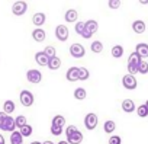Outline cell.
Returning a JSON list of instances; mask_svg holds the SVG:
<instances>
[{"label":"cell","mask_w":148,"mask_h":144,"mask_svg":"<svg viewBox=\"0 0 148 144\" xmlns=\"http://www.w3.org/2000/svg\"><path fill=\"white\" fill-rule=\"evenodd\" d=\"M65 135H67V141L70 144H80L83 141V134H82V131L77 130L76 125H68L65 128Z\"/></svg>","instance_id":"1"},{"label":"cell","mask_w":148,"mask_h":144,"mask_svg":"<svg viewBox=\"0 0 148 144\" xmlns=\"http://www.w3.org/2000/svg\"><path fill=\"white\" fill-rule=\"evenodd\" d=\"M97 29H99V23L96 21H92V19L90 21H86V28H84L82 37L86 38V39H89V38H92V35H95L97 32Z\"/></svg>","instance_id":"2"},{"label":"cell","mask_w":148,"mask_h":144,"mask_svg":"<svg viewBox=\"0 0 148 144\" xmlns=\"http://www.w3.org/2000/svg\"><path fill=\"white\" fill-rule=\"evenodd\" d=\"M97 122H99V119H97V115L96 114H87L86 116H84V127L89 130V131H93L96 127H97Z\"/></svg>","instance_id":"3"},{"label":"cell","mask_w":148,"mask_h":144,"mask_svg":"<svg viewBox=\"0 0 148 144\" xmlns=\"http://www.w3.org/2000/svg\"><path fill=\"white\" fill-rule=\"evenodd\" d=\"M19 99H21V103L23 106H26V108H29V106L34 105V95L29 90H22L21 95H19Z\"/></svg>","instance_id":"4"},{"label":"cell","mask_w":148,"mask_h":144,"mask_svg":"<svg viewBox=\"0 0 148 144\" xmlns=\"http://www.w3.org/2000/svg\"><path fill=\"white\" fill-rule=\"evenodd\" d=\"M26 79H28V82H31L34 85H38L42 80V73L39 70L31 68V70H28V73H26Z\"/></svg>","instance_id":"5"},{"label":"cell","mask_w":148,"mask_h":144,"mask_svg":"<svg viewBox=\"0 0 148 144\" xmlns=\"http://www.w3.org/2000/svg\"><path fill=\"white\" fill-rule=\"evenodd\" d=\"M122 85H123L125 89H128V90H134V89L136 88L138 82H136L135 76H132V74H126V76L122 77Z\"/></svg>","instance_id":"6"},{"label":"cell","mask_w":148,"mask_h":144,"mask_svg":"<svg viewBox=\"0 0 148 144\" xmlns=\"http://www.w3.org/2000/svg\"><path fill=\"white\" fill-rule=\"evenodd\" d=\"M70 54H71L74 58H82V57H84L86 50H84V47H83L82 44H73V45L70 47Z\"/></svg>","instance_id":"7"},{"label":"cell","mask_w":148,"mask_h":144,"mask_svg":"<svg viewBox=\"0 0 148 144\" xmlns=\"http://www.w3.org/2000/svg\"><path fill=\"white\" fill-rule=\"evenodd\" d=\"M55 35H57V39L58 41H61V42H64V41H67L68 39V28L65 26V25H58L57 28H55Z\"/></svg>","instance_id":"8"},{"label":"cell","mask_w":148,"mask_h":144,"mask_svg":"<svg viewBox=\"0 0 148 144\" xmlns=\"http://www.w3.org/2000/svg\"><path fill=\"white\" fill-rule=\"evenodd\" d=\"M28 10V5L25 2H15L12 5V12L16 15V16H22L25 12Z\"/></svg>","instance_id":"9"},{"label":"cell","mask_w":148,"mask_h":144,"mask_svg":"<svg viewBox=\"0 0 148 144\" xmlns=\"http://www.w3.org/2000/svg\"><path fill=\"white\" fill-rule=\"evenodd\" d=\"M79 67H70L68 70H67V73H65V77H67V80L68 82H77V80H80V77H79Z\"/></svg>","instance_id":"10"},{"label":"cell","mask_w":148,"mask_h":144,"mask_svg":"<svg viewBox=\"0 0 148 144\" xmlns=\"http://www.w3.org/2000/svg\"><path fill=\"white\" fill-rule=\"evenodd\" d=\"M15 128H16V121H15V118H12L10 115H8V116H6V121H5V127H3V131L15 132Z\"/></svg>","instance_id":"11"},{"label":"cell","mask_w":148,"mask_h":144,"mask_svg":"<svg viewBox=\"0 0 148 144\" xmlns=\"http://www.w3.org/2000/svg\"><path fill=\"white\" fill-rule=\"evenodd\" d=\"M45 19H47V16H45V13H42V12H38V13H35V15L32 16V22H34V25L38 26V28L45 23Z\"/></svg>","instance_id":"12"},{"label":"cell","mask_w":148,"mask_h":144,"mask_svg":"<svg viewBox=\"0 0 148 144\" xmlns=\"http://www.w3.org/2000/svg\"><path fill=\"white\" fill-rule=\"evenodd\" d=\"M35 61H36L39 65H48L49 57H48L44 51H41V52H36V54H35Z\"/></svg>","instance_id":"13"},{"label":"cell","mask_w":148,"mask_h":144,"mask_svg":"<svg viewBox=\"0 0 148 144\" xmlns=\"http://www.w3.org/2000/svg\"><path fill=\"white\" fill-rule=\"evenodd\" d=\"M135 52H138V55H139L141 58L148 57V44H145V42H139V44L136 45V48H135Z\"/></svg>","instance_id":"14"},{"label":"cell","mask_w":148,"mask_h":144,"mask_svg":"<svg viewBox=\"0 0 148 144\" xmlns=\"http://www.w3.org/2000/svg\"><path fill=\"white\" fill-rule=\"evenodd\" d=\"M77 18H79V13H77L76 9H70V10H67L65 15H64V19H65L68 23H70V22H76Z\"/></svg>","instance_id":"15"},{"label":"cell","mask_w":148,"mask_h":144,"mask_svg":"<svg viewBox=\"0 0 148 144\" xmlns=\"http://www.w3.org/2000/svg\"><path fill=\"white\" fill-rule=\"evenodd\" d=\"M132 29L135 34H144L145 32V22L144 21H135L132 23Z\"/></svg>","instance_id":"16"},{"label":"cell","mask_w":148,"mask_h":144,"mask_svg":"<svg viewBox=\"0 0 148 144\" xmlns=\"http://www.w3.org/2000/svg\"><path fill=\"white\" fill-rule=\"evenodd\" d=\"M45 31L44 29H34V32H32V38L36 41V42H42V41H45Z\"/></svg>","instance_id":"17"},{"label":"cell","mask_w":148,"mask_h":144,"mask_svg":"<svg viewBox=\"0 0 148 144\" xmlns=\"http://www.w3.org/2000/svg\"><path fill=\"white\" fill-rule=\"evenodd\" d=\"M122 111H125L126 114L134 112V111H135V103H134V101H131V99H125V101L122 102Z\"/></svg>","instance_id":"18"},{"label":"cell","mask_w":148,"mask_h":144,"mask_svg":"<svg viewBox=\"0 0 148 144\" xmlns=\"http://www.w3.org/2000/svg\"><path fill=\"white\" fill-rule=\"evenodd\" d=\"M23 143V135L21 131H15L10 134V144H22Z\"/></svg>","instance_id":"19"},{"label":"cell","mask_w":148,"mask_h":144,"mask_svg":"<svg viewBox=\"0 0 148 144\" xmlns=\"http://www.w3.org/2000/svg\"><path fill=\"white\" fill-rule=\"evenodd\" d=\"M15 109H16V106H15V102H13V101H6V102L3 103V112H5V114L10 115L12 112H15Z\"/></svg>","instance_id":"20"},{"label":"cell","mask_w":148,"mask_h":144,"mask_svg":"<svg viewBox=\"0 0 148 144\" xmlns=\"http://www.w3.org/2000/svg\"><path fill=\"white\" fill-rule=\"evenodd\" d=\"M87 96V92L84 88H77L76 90H74V98H76L77 101H84Z\"/></svg>","instance_id":"21"},{"label":"cell","mask_w":148,"mask_h":144,"mask_svg":"<svg viewBox=\"0 0 148 144\" xmlns=\"http://www.w3.org/2000/svg\"><path fill=\"white\" fill-rule=\"evenodd\" d=\"M61 67V60L58 57H52L49 58V63H48V68L49 70H58Z\"/></svg>","instance_id":"22"},{"label":"cell","mask_w":148,"mask_h":144,"mask_svg":"<svg viewBox=\"0 0 148 144\" xmlns=\"http://www.w3.org/2000/svg\"><path fill=\"white\" fill-rule=\"evenodd\" d=\"M142 61V58L138 55V52H132L128 58V64H134V65H139Z\"/></svg>","instance_id":"23"},{"label":"cell","mask_w":148,"mask_h":144,"mask_svg":"<svg viewBox=\"0 0 148 144\" xmlns=\"http://www.w3.org/2000/svg\"><path fill=\"white\" fill-rule=\"evenodd\" d=\"M103 130H105L106 134H112V132H115V130H116V124H115L113 121H106L105 125H103Z\"/></svg>","instance_id":"24"},{"label":"cell","mask_w":148,"mask_h":144,"mask_svg":"<svg viewBox=\"0 0 148 144\" xmlns=\"http://www.w3.org/2000/svg\"><path fill=\"white\" fill-rule=\"evenodd\" d=\"M90 50H92V52L99 54V52H102V51H103V44H102L100 41H93V42H92V45H90Z\"/></svg>","instance_id":"25"},{"label":"cell","mask_w":148,"mask_h":144,"mask_svg":"<svg viewBox=\"0 0 148 144\" xmlns=\"http://www.w3.org/2000/svg\"><path fill=\"white\" fill-rule=\"evenodd\" d=\"M51 125H55V127H64L65 125V118L62 115H55L52 118V124Z\"/></svg>","instance_id":"26"},{"label":"cell","mask_w":148,"mask_h":144,"mask_svg":"<svg viewBox=\"0 0 148 144\" xmlns=\"http://www.w3.org/2000/svg\"><path fill=\"white\" fill-rule=\"evenodd\" d=\"M112 55H113L115 58H121V57L123 55V47H122V45H115V47L112 48Z\"/></svg>","instance_id":"27"},{"label":"cell","mask_w":148,"mask_h":144,"mask_svg":"<svg viewBox=\"0 0 148 144\" xmlns=\"http://www.w3.org/2000/svg\"><path fill=\"white\" fill-rule=\"evenodd\" d=\"M19 131H21V134H22L23 137H29V135H32V131H34V128H32L29 124H26V125H25V127H22Z\"/></svg>","instance_id":"28"},{"label":"cell","mask_w":148,"mask_h":144,"mask_svg":"<svg viewBox=\"0 0 148 144\" xmlns=\"http://www.w3.org/2000/svg\"><path fill=\"white\" fill-rule=\"evenodd\" d=\"M89 76H90L89 70H87L86 67H80V70H79V77H80V80H87Z\"/></svg>","instance_id":"29"},{"label":"cell","mask_w":148,"mask_h":144,"mask_svg":"<svg viewBox=\"0 0 148 144\" xmlns=\"http://www.w3.org/2000/svg\"><path fill=\"white\" fill-rule=\"evenodd\" d=\"M15 121H16V127L21 130L22 127H25L26 125V116H23V115H19V116H16L15 118Z\"/></svg>","instance_id":"30"},{"label":"cell","mask_w":148,"mask_h":144,"mask_svg":"<svg viewBox=\"0 0 148 144\" xmlns=\"http://www.w3.org/2000/svg\"><path fill=\"white\" fill-rule=\"evenodd\" d=\"M136 112H138V116L145 118V116L148 115V108L145 106V103H144V105H139V106H138V109H136Z\"/></svg>","instance_id":"31"},{"label":"cell","mask_w":148,"mask_h":144,"mask_svg":"<svg viewBox=\"0 0 148 144\" xmlns=\"http://www.w3.org/2000/svg\"><path fill=\"white\" fill-rule=\"evenodd\" d=\"M138 73H141V74H147L148 73V63L147 61H141V64L138 65Z\"/></svg>","instance_id":"32"},{"label":"cell","mask_w":148,"mask_h":144,"mask_svg":"<svg viewBox=\"0 0 148 144\" xmlns=\"http://www.w3.org/2000/svg\"><path fill=\"white\" fill-rule=\"evenodd\" d=\"M44 52H45V54H47L49 58H52V57H57V55H55V48H54L52 45H49V47H45Z\"/></svg>","instance_id":"33"},{"label":"cell","mask_w":148,"mask_h":144,"mask_svg":"<svg viewBox=\"0 0 148 144\" xmlns=\"http://www.w3.org/2000/svg\"><path fill=\"white\" fill-rule=\"evenodd\" d=\"M84 28H86V22H77V23H76V32H77L79 35L83 34Z\"/></svg>","instance_id":"34"},{"label":"cell","mask_w":148,"mask_h":144,"mask_svg":"<svg viewBox=\"0 0 148 144\" xmlns=\"http://www.w3.org/2000/svg\"><path fill=\"white\" fill-rule=\"evenodd\" d=\"M51 134H52V135H61V134H62V127L51 125Z\"/></svg>","instance_id":"35"},{"label":"cell","mask_w":148,"mask_h":144,"mask_svg":"<svg viewBox=\"0 0 148 144\" xmlns=\"http://www.w3.org/2000/svg\"><path fill=\"white\" fill-rule=\"evenodd\" d=\"M138 73V65H134V64H128V74H136Z\"/></svg>","instance_id":"36"},{"label":"cell","mask_w":148,"mask_h":144,"mask_svg":"<svg viewBox=\"0 0 148 144\" xmlns=\"http://www.w3.org/2000/svg\"><path fill=\"white\" fill-rule=\"evenodd\" d=\"M109 144H121L122 143V140H121V137L119 135H112L110 138H109V141H108Z\"/></svg>","instance_id":"37"},{"label":"cell","mask_w":148,"mask_h":144,"mask_svg":"<svg viewBox=\"0 0 148 144\" xmlns=\"http://www.w3.org/2000/svg\"><path fill=\"white\" fill-rule=\"evenodd\" d=\"M108 5H109L110 9H118V8L121 6V2H119V0H109Z\"/></svg>","instance_id":"38"},{"label":"cell","mask_w":148,"mask_h":144,"mask_svg":"<svg viewBox=\"0 0 148 144\" xmlns=\"http://www.w3.org/2000/svg\"><path fill=\"white\" fill-rule=\"evenodd\" d=\"M6 116H8V114H5L3 111L0 112V130H3V127H5V121H6Z\"/></svg>","instance_id":"39"},{"label":"cell","mask_w":148,"mask_h":144,"mask_svg":"<svg viewBox=\"0 0 148 144\" xmlns=\"http://www.w3.org/2000/svg\"><path fill=\"white\" fill-rule=\"evenodd\" d=\"M0 144H5V137L0 134Z\"/></svg>","instance_id":"40"},{"label":"cell","mask_w":148,"mask_h":144,"mask_svg":"<svg viewBox=\"0 0 148 144\" xmlns=\"http://www.w3.org/2000/svg\"><path fill=\"white\" fill-rule=\"evenodd\" d=\"M42 144H55V143H52V141H49V140H47V141H44Z\"/></svg>","instance_id":"41"},{"label":"cell","mask_w":148,"mask_h":144,"mask_svg":"<svg viewBox=\"0 0 148 144\" xmlns=\"http://www.w3.org/2000/svg\"><path fill=\"white\" fill-rule=\"evenodd\" d=\"M57 144H70L68 141H60V143H57Z\"/></svg>","instance_id":"42"},{"label":"cell","mask_w":148,"mask_h":144,"mask_svg":"<svg viewBox=\"0 0 148 144\" xmlns=\"http://www.w3.org/2000/svg\"><path fill=\"white\" fill-rule=\"evenodd\" d=\"M31 144H42V143H39V141H32Z\"/></svg>","instance_id":"43"},{"label":"cell","mask_w":148,"mask_h":144,"mask_svg":"<svg viewBox=\"0 0 148 144\" xmlns=\"http://www.w3.org/2000/svg\"><path fill=\"white\" fill-rule=\"evenodd\" d=\"M145 106H147V108H148V99H147V102H145Z\"/></svg>","instance_id":"44"}]
</instances>
